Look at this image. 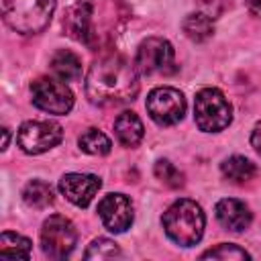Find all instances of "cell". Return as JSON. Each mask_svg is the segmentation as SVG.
<instances>
[{"label":"cell","instance_id":"603a6c76","mask_svg":"<svg viewBox=\"0 0 261 261\" xmlns=\"http://www.w3.org/2000/svg\"><path fill=\"white\" fill-rule=\"evenodd\" d=\"M200 257L202 259H251V255L245 249H241V247H237L232 243H222V245H218L214 249H208Z\"/></svg>","mask_w":261,"mask_h":261},{"label":"cell","instance_id":"484cf974","mask_svg":"<svg viewBox=\"0 0 261 261\" xmlns=\"http://www.w3.org/2000/svg\"><path fill=\"white\" fill-rule=\"evenodd\" d=\"M8 139H10L8 128H2V149H6V147H8Z\"/></svg>","mask_w":261,"mask_h":261},{"label":"cell","instance_id":"6da1fadb","mask_svg":"<svg viewBox=\"0 0 261 261\" xmlns=\"http://www.w3.org/2000/svg\"><path fill=\"white\" fill-rule=\"evenodd\" d=\"M135 63L120 55H104L94 61L86 75V94L98 106L128 104L139 94V75Z\"/></svg>","mask_w":261,"mask_h":261},{"label":"cell","instance_id":"3957f363","mask_svg":"<svg viewBox=\"0 0 261 261\" xmlns=\"http://www.w3.org/2000/svg\"><path fill=\"white\" fill-rule=\"evenodd\" d=\"M163 230L165 234L179 247H194L200 243L206 226V216L194 200L181 198L175 200L165 212H163Z\"/></svg>","mask_w":261,"mask_h":261},{"label":"cell","instance_id":"d6986e66","mask_svg":"<svg viewBox=\"0 0 261 261\" xmlns=\"http://www.w3.org/2000/svg\"><path fill=\"white\" fill-rule=\"evenodd\" d=\"M31 247L33 243L18 234V232H2L0 237V255L4 257H20V259H29L31 257Z\"/></svg>","mask_w":261,"mask_h":261},{"label":"cell","instance_id":"44dd1931","mask_svg":"<svg viewBox=\"0 0 261 261\" xmlns=\"http://www.w3.org/2000/svg\"><path fill=\"white\" fill-rule=\"evenodd\" d=\"M153 171H155V177L161 184H165L167 188H173L175 190V188H181L184 186V173L171 161H167V159H159L155 163Z\"/></svg>","mask_w":261,"mask_h":261},{"label":"cell","instance_id":"5bb4252c","mask_svg":"<svg viewBox=\"0 0 261 261\" xmlns=\"http://www.w3.org/2000/svg\"><path fill=\"white\" fill-rule=\"evenodd\" d=\"M114 133H116V139L120 141V145L124 147H137L141 141H143V135H145V126L141 122V118L135 114V112H122L116 116L114 120Z\"/></svg>","mask_w":261,"mask_h":261},{"label":"cell","instance_id":"52a82bcc","mask_svg":"<svg viewBox=\"0 0 261 261\" xmlns=\"http://www.w3.org/2000/svg\"><path fill=\"white\" fill-rule=\"evenodd\" d=\"M145 106H147V114L159 126L177 124L186 114V98L177 88L171 86L153 88L147 96Z\"/></svg>","mask_w":261,"mask_h":261},{"label":"cell","instance_id":"ffe728a7","mask_svg":"<svg viewBox=\"0 0 261 261\" xmlns=\"http://www.w3.org/2000/svg\"><path fill=\"white\" fill-rule=\"evenodd\" d=\"M77 145H80V149H82L84 153H88V155H106V153H110V149H112L110 139H108L102 130H98V128H88V130H84V133L80 135V139H77Z\"/></svg>","mask_w":261,"mask_h":261},{"label":"cell","instance_id":"cb8c5ba5","mask_svg":"<svg viewBox=\"0 0 261 261\" xmlns=\"http://www.w3.org/2000/svg\"><path fill=\"white\" fill-rule=\"evenodd\" d=\"M251 145H253V149L261 155V120L253 126V133H251Z\"/></svg>","mask_w":261,"mask_h":261},{"label":"cell","instance_id":"7402d4cb","mask_svg":"<svg viewBox=\"0 0 261 261\" xmlns=\"http://www.w3.org/2000/svg\"><path fill=\"white\" fill-rule=\"evenodd\" d=\"M84 257L86 259H114V257H120V249L110 239H96L90 243Z\"/></svg>","mask_w":261,"mask_h":261},{"label":"cell","instance_id":"277c9868","mask_svg":"<svg viewBox=\"0 0 261 261\" xmlns=\"http://www.w3.org/2000/svg\"><path fill=\"white\" fill-rule=\"evenodd\" d=\"M55 0H4V22L20 35L41 33L53 16Z\"/></svg>","mask_w":261,"mask_h":261},{"label":"cell","instance_id":"2e32d148","mask_svg":"<svg viewBox=\"0 0 261 261\" xmlns=\"http://www.w3.org/2000/svg\"><path fill=\"white\" fill-rule=\"evenodd\" d=\"M220 171H222V175H224L226 179H230V181H234V184H245V181H249V179L255 177L257 167H255V163L249 161L247 157H243V155H232V157H228V159L222 161Z\"/></svg>","mask_w":261,"mask_h":261},{"label":"cell","instance_id":"8992f818","mask_svg":"<svg viewBox=\"0 0 261 261\" xmlns=\"http://www.w3.org/2000/svg\"><path fill=\"white\" fill-rule=\"evenodd\" d=\"M77 243V230L73 222L61 214H53L43 222L41 228V247L43 253L51 259H65Z\"/></svg>","mask_w":261,"mask_h":261},{"label":"cell","instance_id":"7a4b0ae2","mask_svg":"<svg viewBox=\"0 0 261 261\" xmlns=\"http://www.w3.org/2000/svg\"><path fill=\"white\" fill-rule=\"evenodd\" d=\"M118 20L120 14L114 0H80L67 8L63 29L77 43L98 49L114 37Z\"/></svg>","mask_w":261,"mask_h":261},{"label":"cell","instance_id":"7c38bea8","mask_svg":"<svg viewBox=\"0 0 261 261\" xmlns=\"http://www.w3.org/2000/svg\"><path fill=\"white\" fill-rule=\"evenodd\" d=\"M102 181L94 173H65L59 179V192L75 206L86 208L98 194Z\"/></svg>","mask_w":261,"mask_h":261},{"label":"cell","instance_id":"4fadbf2b","mask_svg":"<svg viewBox=\"0 0 261 261\" xmlns=\"http://www.w3.org/2000/svg\"><path fill=\"white\" fill-rule=\"evenodd\" d=\"M216 218L218 222L226 228V230H232V232H241L245 228H249L251 220H253V214L249 210V206L237 198H222L216 208Z\"/></svg>","mask_w":261,"mask_h":261},{"label":"cell","instance_id":"9c48e42d","mask_svg":"<svg viewBox=\"0 0 261 261\" xmlns=\"http://www.w3.org/2000/svg\"><path fill=\"white\" fill-rule=\"evenodd\" d=\"M61 139H63V128L51 120H27L20 124L16 135L18 147L27 155L45 153L55 145H59Z\"/></svg>","mask_w":261,"mask_h":261},{"label":"cell","instance_id":"9a60e30c","mask_svg":"<svg viewBox=\"0 0 261 261\" xmlns=\"http://www.w3.org/2000/svg\"><path fill=\"white\" fill-rule=\"evenodd\" d=\"M49 67L55 73V77L63 82H75L82 75V59L73 51H67V49L55 51L49 61Z\"/></svg>","mask_w":261,"mask_h":261},{"label":"cell","instance_id":"5b68a950","mask_svg":"<svg viewBox=\"0 0 261 261\" xmlns=\"http://www.w3.org/2000/svg\"><path fill=\"white\" fill-rule=\"evenodd\" d=\"M194 120L204 133L224 130L232 120V106L218 88H202L194 100Z\"/></svg>","mask_w":261,"mask_h":261},{"label":"cell","instance_id":"30bf717a","mask_svg":"<svg viewBox=\"0 0 261 261\" xmlns=\"http://www.w3.org/2000/svg\"><path fill=\"white\" fill-rule=\"evenodd\" d=\"M173 57H175V53H173V47L169 41H165L161 37H147L137 47L135 67L143 75L169 71L173 65Z\"/></svg>","mask_w":261,"mask_h":261},{"label":"cell","instance_id":"ac0fdd59","mask_svg":"<svg viewBox=\"0 0 261 261\" xmlns=\"http://www.w3.org/2000/svg\"><path fill=\"white\" fill-rule=\"evenodd\" d=\"M22 200L31 208H47L53 204V188L47 181L31 179L22 190Z\"/></svg>","mask_w":261,"mask_h":261},{"label":"cell","instance_id":"d4e9b609","mask_svg":"<svg viewBox=\"0 0 261 261\" xmlns=\"http://www.w3.org/2000/svg\"><path fill=\"white\" fill-rule=\"evenodd\" d=\"M245 4L253 16H261V0H245Z\"/></svg>","mask_w":261,"mask_h":261},{"label":"cell","instance_id":"e0dca14e","mask_svg":"<svg viewBox=\"0 0 261 261\" xmlns=\"http://www.w3.org/2000/svg\"><path fill=\"white\" fill-rule=\"evenodd\" d=\"M181 29H184V33H186L188 39H192V41H196V43H202V41H206V39L212 37V33H214V22H212V18H210L208 14H204V12H192V14H188V16L184 18Z\"/></svg>","mask_w":261,"mask_h":261},{"label":"cell","instance_id":"ba28073f","mask_svg":"<svg viewBox=\"0 0 261 261\" xmlns=\"http://www.w3.org/2000/svg\"><path fill=\"white\" fill-rule=\"evenodd\" d=\"M33 104L49 114H67L73 106V94L59 77H39L31 84Z\"/></svg>","mask_w":261,"mask_h":261},{"label":"cell","instance_id":"8fae6325","mask_svg":"<svg viewBox=\"0 0 261 261\" xmlns=\"http://www.w3.org/2000/svg\"><path fill=\"white\" fill-rule=\"evenodd\" d=\"M98 214H100V220L102 224L118 234V232H124L126 228H130L133 224V202L128 196L124 194H108L100 200L98 204Z\"/></svg>","mask_w":261,"mask_h":261}]
</instances>
